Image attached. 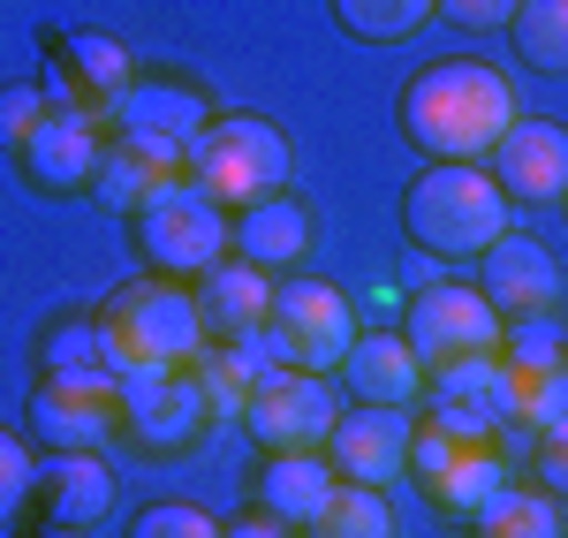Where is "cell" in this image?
<instances>
[{
    "instance_id": "32",
    "label": "cell",
    "mask_w": 568,
    "mask_h": 538,
    "mask_svg": "<svg viewBox=\"0 0 568 538\" xmlns=\"http://www.w3.org/2000/svg\"><path fill=\"white\" fill-rule=\"evenodd\" d=\"M122 538H220V524L197 500H144L130 524H122Z\"/></svg>"
},
{
    "instance_id": "19",
    "label": "cell",
    "mask_w": 568,
    "mask_h": 538,
    "mask_svg": "<svg viewBox=\"0 0 568 538\" xmlns=\"http://www.w3.org/2000/svg\"><path fill=\"white\" fill-rule=\"evenodd\" d=\"M342 387L356 403H387V409H425V364L402 342V326L379 334H356L349 357H342Z\"/></svg>"
},
{
    "instance_id": "31",
    "label": "cell",
    "mask_w": 568,
    "mask_h": 538,
    "mask_svg": "<svg viewBox=\"0 0 568 538\" xmlns=\"http://www.w3.org/2000/svg\"><path fill=\"white\" fill-rule=\"evenodd\" d=\"M304 538H394V508H387L379 486H342L334 508H326Z\"/></svg>"
},
{
    "instance_id": "34",
    "label": "cell",
    "mask_w": 568,
    "mask_h": 538,
    "mask_svg": "<svg viewBox=\"0 0 568 538\" xmlns=\"http://www.w3.org/2000/svg\"><path fill=\"white\" fill-rule=\"evenodd\" d=\"M45 114H53V99H45L39 77H23V84H0V152H16L23 136L39 130Z\"/></svg>"
},
{
    "instance_id": "35",
    "label": "cell",
    "mask_w": 568,
    "mask_h": 538,
    "mask_svg": "<svg viewBox=\"0 0 568 538\" xmlns=\"http://www.w3.org/2000/svg\"><path fill=\"white\" fill-rule=\"evenodd\" d=\"M463 448H470V440L439 433L433 417H425V425H417V440H409V478H417V486H433V478H439V470H447V463H455Z\"/></svg>"
},
{
    "instance_id": "11",
    "label": "cell",
    "mask_w": 568,
    "mask_h": 538,
    "mask_svg": "<svg viewBox=\"0 0 568 538\" xmlns=\"http://www.w3.org/2000/svg\"><path fill=\"white\" fill-rule=\"evenodd\" d=\"M334 417H342L334 379H326V372H288V364H281L273 379H258V395H251V409H243V433H251L265 455H311V448H326Z\"/></svg>"
},
{
    "instance_id": "24",
    "label": "cell",
    "mask_w": 568,
    "mask_h": 538,
    "mask_svg": "<svg viewBox=\"0 0 568 538\" xmlns=\"http://www.w3.org/2000/svg\"><path fill=\"white\" fill-rule=\"evenodd\" d=\"M500 486H516V478H508V455L463 448L433 478V486H425V494H433V508L447 516V524H470V516H485V508H493V494H500Z\"/></svg>"
},
{
    "instance_id": "25",
    "label": "cell",
    "mask_w": 568,
    "mask_h": 538,
    "mask_svg": "<svg viewBox=\"0 0 568 538\" xmlns=\"http://www.w3.org/2000/svg\"><path fill=\"white\" fill-rule=\"evenodd\" d=\"M470 538H568V516L546 486H500L485 516H470Z\"/></svg>"
},
{
    "instance_id": "26",
    "label": "cell",
    "mask_w": 568,
    "mask_h": 538,
    "mask_svg": "<svg viewBox=\"0 0 568 538\" xmlns=\"http://www.w3.org/2000/svg\"><path fill=\"white\" fill-rule=\"evenodd\" d=\"M326 8H334V23L364 45H402L439 16V0H326Z\"/></svg>"
},
{
    "instance_id": "16",
    "label": "cell",
    "mask_w": 568,
    "mask_h": 538,
    "mask_svg": "<svg viewBox=\"0 0 568 538\" xmlns=\"http://www.w3.org/2000/svg\"><path fill=\"white\" fill-rule=\"evenodd\" d=\"M493 182L508 205H561L568 197V130L546 114H516V130L493 144Z\"/></svg>"
},
{
    "instance_id": "7",
    "label": "cell",
    "mask_w": 568,
    "mask_h": 538,
    "mask_svg": "<svg viewBox=\"0 0 568 538\" xmlns=\"http://www.w3.org/2000/svg\"><path fill=\"white\" fill-rule=\"evenodd\" d=\"M114 395H122V440L144 455H190L213 433V395H205L197 364L130 372V379H114Z\"/></svg>"
},
{
    "instance_id": "6",
    "label": "cell",
    "mask_w": 568,
    "mask_h": 538,
    "mask_svg": "<svg viewBox=\"0 0 568 538\" xmlns=\"http://www.w3.org/2000/svg\"><path fill=\"white\" fill-rule=\"evenodd\" d=\"M356 334H364V326H356L349 296H342L334 281H318V273H288V281H273L265 342H273V357L288 364V372H326V379H334Z\"/></svg>"
},
{
    "instance_id": "12",
    "label": "cell",
    "mask_w": 568,
    "mask_h": 538,
    "mask_svg": "<svg viewBox=\"0 0 568 538\" xmlns=\"http://www.w3.org/2000/svg\"><path fill=\"white\" fill-rule=\"evenodd\" d=\"M45 99L53 106H77V114H99L106 130H114V106L130 99L136 84V61H130V45L122 39H106V31H61L53 39V53H45Z\"/></svg>"
},
{
    "instance_id": "40",
    "label": "cell",
    "mask_w": 568,
    "mask_h": 538,
    "mask_svg": "<svg viewBox=\"0 0 568 538\" xmlns=\"http://www.w3.org/2000/svg\"><path fill=\"white\" fill-rule=\"evenodd\" d=\"M561 213H568V197H561Z\"/></svg>"
},
{
    "instance_id": "27",
    "label": "cell",
    "mask_w": 568,
    "mask_h": 538,
    "mask_svg": "<svg viewBox=\"0 0 568 538\" xmlns=\"http://www.w3.org/2000/svg\"><path fill=\"white\" fill-rule=\"evenodd\" d=\"M508 45L538 77H568V0H524L508 16Z\"/></svg>"
},
{
    "instance_id": "8",
    "label": "cell",
    "mask_w": 568,
    "mask_h": 538,
    "mask_svg": "<svg viewBox=\"0 0 568 538\" xmlns=\"http://www.w3.org/2000/svg\"><path fill=\"white\" fill-rule=\"evenodd\" d=\"M31 440L45 455H106L122 440V395H114V372H91V379H61V372H39L31 387Z\"/></svg>"
},
{
    "instance_id": "5",
    "label": "cell",
    "mask_w": 568,
    "mask_h": 538,
    "mask_svg": "<svg viewBox=\"0 0 568 538\" xmlns=\"http://www.w3.org/2000/svg\"><path fill=\"white\" fill-rule=\"evenodd\" d=\"M130 243H136V258H144V273L197 281V273H213L220 258H227V213L182 175V182H168L152 205L130 213Z\"/></svg>"
},
{
    "instance_id": "38",
    "label": "cell",
    "mask_w": 568,
    "mask_h": 538,
    "mask_svg": "<svg viewBox=\"0 0 568 538\" xmlns=\"http://www.w3.org/2000/svg\"><path fill=\"white\" fill-rule=\"evenodd\" d=\"M220 538H304V531H288L281 516H265V508H258V516H235V524H227Z\"/></svg>"
},
{
    "instance_id": "9",
    "label": "cell",
    "mask_w": 568,
    "mask_h": 538,
    "mask_svg": "<svg viewBox=\"0 0 568 538\" xmlns=\"http://www.w3.org/2000/svg\"><path fill=\"white\" fill-rule=\"evenodd\" d=\"M425 417H433L439 433L470 440V448H493V433L516 425V372L500 364V349L433 364L425 372Z\"/></svg>"
},
{
    "instance_id": "2",
    "label": "cell",
    "mask_w": 568,
    "mask_h": 538,
    "mask_svg": "<svg viewBox=\"0 0 568 538\" xmlns=\"http://www.w3.org/2000/svg\"><path fill=\"white\" fill-rule=\"evenodd\" d=\"M402 235L425 258H447V266L485 258L508 235V197H500L493 168H478V160H425L417 182L402 190Z\"/></svg>"
},
{
    "instance_id": "33",
    "label": "cell",
    "mask_w": 568,
    "mask_h": 538,
    "mask_svg": "<svg viewBox=\"0 0 568 538\" xmlns=\"http://www.w3.org/2000/svg\"><path fill=\"white\" fill-rule=\"evenodd\" d=\"M31 494H39V463H31V440L0 425V524H16Z\"/></svg>"
},
{
    "instance_id": "30",
    "label": "cell",
    "mask_w": 568,
    "mask_h": 538,
    "mask_svg": "<svg viewBox=\"0 0 568 538\" xmlns=\"http://www.w3.org/2000/svg\"><path fill=\"white\" fill-rule=\"evenodd\" d=\"M568 357V326L561 312H524V318H500V364L508 372H546V364Z\"/></svg>"
},
{
    "instance_id": "15",
    "label": "cell",
    "mask_w": 568,
    "mask_h": 538,
    "mask_svg": "<svg viewBox=\"0 0 568 538\" xmlns=\"http://www.w3.org/2000/svg\"><path fill=\"white\" fill-rule=\"evenodd\" d=\"M205 130H213V99L190 84V77H136L130 99L114 106V136L160 144V152H182V160H190V144Z\"/></svg>"
},
{
    "instance_id": "14",
    "label": "cell",
    "mask_w": 568,
    "mask_h": 538,
    "mask_svg": "<svg viewBox=\"0 0 568 538\" xmlns=\"http://www.w3.org/2000/svg\"><path fill=\"white\" fill-rule=\"evenodd\" d=\"M106 136H114V130H106L99 114L53 106L39 130L16 144V168H23V182H31V190H45V197H77V190H91V182H99Z\"/></svg>"
},
{
    "instance_id": "36",
    "label": "cell",
    "mask_w": 568,
    "mask_h": 538,
    "mask_svg": "<svg viewBox=\"0 0 568 538\" xmlns=\"http://www.w3.org/2000/svg\"><path fill=\"white\" fill-rule=\"evenodd\" d=\"M516 8H524V0H439V16L463 23V31H508Z\"/></svg>"
},
{
    "instance_id": "28",
    "label": "cell",
    "mask_w": 568,
    "mask_h": 538,
    "mask_svg": "<svg viewBox=\"0 0 568 538\" xmlns=\"http://www.w3.org/2000/svg\"><path fill=\"white\" fill-rule=\"evenodd\" d=\"M516 425L530 440H561L568 433V357L546 372H516Z\"/></svg>"
},
{
    "instance_id": "18",
    "label": "cell",
    "mask_w": 568,
    "mask_h": 538,
    "mask_svg": "<svg viewBox=\"0 0 568 538\" xmlns=\"http://www.w3.org/2000/svg\"><path fill=\"white\" fill-rule=\"evenodd\" d=\"M478 288H485V304H493L500 318L561 312V266H554V251L530 243V235H516V227L478 258Z\"/></svg>"
},
{
    "instance_id": "17",
    "label": "cell",
    "mask_w": 568,
    "mask_h": 538,
    "mask_svg": "<svg viewBox=\"0 0 568 538\" xmlns=\"http://www.w3.org/2000/svg\"><path fill=\"white\" fill-rule=\"evenodd\" d=\"M311 243H318V227H311V205L296 197V190H273V197L243 205V213L227 221V258L273 273V281L304 273L311 266Z\"/></svg>"
},
{
    "instance_id": "39",
    "label": "cell",
    "mask_w": 568,
    "mask_h": 538,
    "mask_svg": "<svg viewBox=\"0 0 568 538\" xmlns=\"http://www.w3.org/2000/svg\"><path fill=\"white\" fill-rule=\"evenodd\" d=\"M39 538H91V531H77V524H45Z\"/></svg>"
},
{
    "instance_id": "37",
    "label": "cell",
    "mask_w": 568,
    "mask_h": 538,
    "mask_svg": "<svg viewBox=\"0 0 568 538\" xmlns=\"http://www.w3.org/2000/svg\"><path fill=\"white\" fill-rule=\"evenodd\" d=\"M538 478H546L554 500H568V433L561 440H538Z\"/></svg>"
},
{
    "instance_id": "20",
    "label": "cell",
    "mask_w": 568,
    "mask_h": 538,
    "mask_svg": "<svg viewBox=\"0 0 568 538\" xmlns=\"http://www.w3.org/2000/svg\"><path fill=\"white\" fill-rule=\"evenodd\" d=\"M190 296H197V318H205V342H251L273 318V273L243 266V258H220L213 273L190 281Z\"/></svg>"
},
{
    "instance_id": "13",
    "label": "cell",
    "mask_w": 568,
    "mask_h": 538,
    "mask_svg": "<svg viewBox=\"0 0 568 538\" xmlns=\"http://www.w3.org/2000/svg\"><path fill=\"white\" fill-rule=\"evenodd\" d=\"M409 440H417V409H387V403H342L334 433H326V463L342 470V486H379L409 470Z\"/></svg>"
},
{
    "instance_id": "22",
    "label": "cell",
    "mask_w": 568,
    "mask_h": 538,
    "mask_svg": "<svg viewBox=\"0 0 568 538\" xmlns=\"http://www.w3.org/2000/svg\"><path fill=\"white\" fill-rule=\"evenodd\" d=\"M334 494H342V470L326 463V448H311V455H265L258 508H265V516H281L288 531H311V524L334 508Z\"/></svg>"
},
{
    "instance_id": "10",
    "label": "cell",
    "mask_w": 568,
    "mask_h": 538,
    "mask_svg": "<svg viewBox=\"0 0 568 538\" xmlns=\"http://www.w3.org/2000/svg\"><path fill=\"white\" fill-rule=\"evenodd\" d=\"M402 342L417 349V364H455V357H485L500 349V312L485 304L478 281H425L409 296V318H402Z\"/></svg>"
},
{
    "instance_id": "21",
    "label": "cell",
    "mask_w": 568,
    "mask_h": 538,
    "mask_svg": "<svg viewBox=\"0 0 568 538\" xmlns=\"http://www.w3.org/2000/svg\"><path fill=\"white\" fill-rule=\"evenodd\" d=\"M39 500L53 524H77V531H99L114 508H122V478L106 455H53L39 470Z\"/></svg>"
},
{
    "instance_id": "1",
    "label": "cell",
    "mask_w": 568,
    "mask_h": 538,
    "mask_svg": "<svg viewBox=\"0 0 568 538\" xmlns=\"http://www.w3.org/2000/svg\"><path fill=\"white\" fill-rule=\"evenodd\" d=\"M402 136L425 152V160H493V144L516 130V84L493 69V61H470V53H447V61H425L409 84H402Z\"/></svg>"
},
{
    "instance_id": "29",
    "label": "cell",
    "mask_w": 568,
    "mask_h": 538,
    "mask_svg": "<svg viewBox=\"0 0 568 538\" xmlns=\"http://www.w3.org/2000/svg\"><path fill=\"white\" fill-rule=\"evenodd\" d=\"M39 372H61V379L114 372V364H106V342H99V318H53L39 334Z\"/></svg>"
},
{
    "instance_id": "3",
    "label": "cell",
    "mask_w": 568,
    "mask_h": 538,
    "mask_svg": "<svg viewBox=\"0 0 568 538\" xmlns=\"http://www.w3.org/2000/svg\"><path fill=\"white\" fill-rule=\"evenodd\" d=\"M91 318H99V342H106L114 379H130V372H175V364H197L205 349H213L190 281H168V273L122 281Z\"/></svg>"
},
{
    "instance_id": "4",
    "label": "cell",
    "mask_w": 568,
    "mask_h": 538,
    "mask_svg": "<svg viewBox=\"0 0 568 538\" xmlns=\"http://www.w3.org/2000/svg\"><path fill=\"white\" fill-rule=\"evenodd\" d=\"M182 175L197 182L220 213H243V205H258L273 190H288L296 144H288V130H273L265 114H213V130L190 144Z\"/></svg>"
},
{
    "instance_id": "23",
    "label": "cell",
    "mask_w": 568,
    "mask_h": 538,
    "mask_svg": "<svg viewBox=\"0 0 568 538\" xmlns=\"http://www.w3.org/2000/svg\"><path fill=\"white\" fill-rule=\"evenodd\" d=\"M168 182H182V152H160V144H130V136H106V160H99V197L114 205V213H136V205H152Z\"/></svg>"
}]
</instances>
